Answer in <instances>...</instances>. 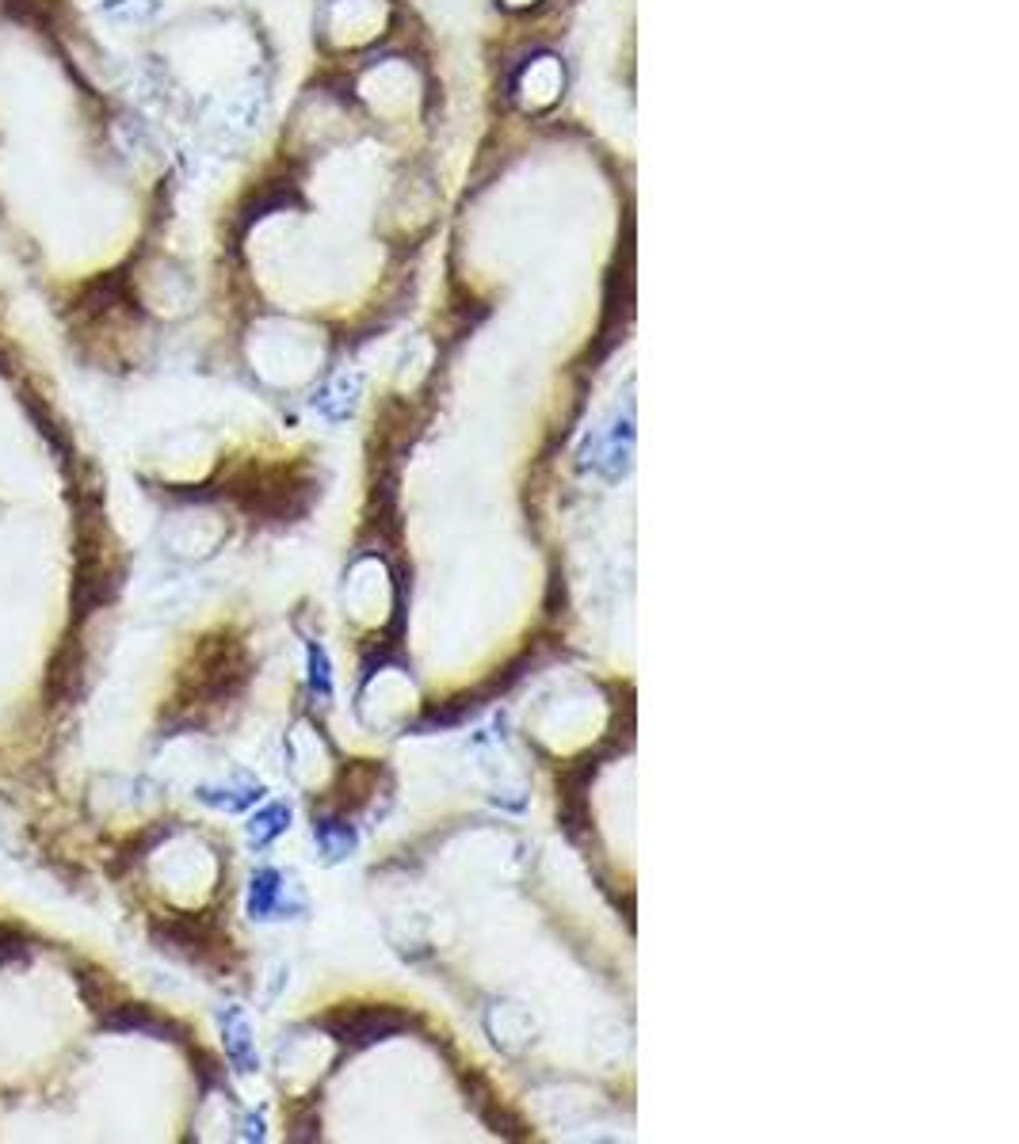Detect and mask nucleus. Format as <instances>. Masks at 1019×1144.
Instances as JSON below:
<instances>
[{"label":"nucleus","instance_id":"obj_1","mask_svg":"<svg viewBox=\"0 0 1019 1144\" xmlns=\"http://www.w3.org/2000/svg\"><path fill=\"white\" fill-rule=\"evenodd\" d=\"M248 683V652L234 638H210L195 660V679L187 687L192 702H180V710L192 706H218L229 702L241 687Z\"/></svg>","mask_w":1019,"mask_h":1144},{"label":"nucleus","instance_id":"obj_2","mask_svg":"<svg viewBox=\"0 0 1019 1144\" xmlns=\"http://www.w3.org/2000/svg\"><path fill=\"white\" fill-rule=\"evenodd\" d=\"M321 1026H325L336 1042L352 1045V1049H363V1045L386 1042L393 1034H405L409 1026H413V1015L390 1004H352V1007L329 1012L321 1018Z\"/></svg>","mask_w":1019,"mask_h":1144},{"label":"nucleus","instance_id":"obj_3","mask_svg":"<svg viewBox=\"0 0 1019 1144\" xmlns=\"http://www.w3.org/2000/svg\"><path fill=\"white\" fill-rule=\"evenodd\" d=\"M154 938L160 943V950L176 954L184 961L195 965H214L222 954H229V938L218 931V924L203 911V916H165L157 919Z\"/></svg>","mask_w":1019,"mask_h":1144},{"label":"nucleus","instance_id":"obj_4","mask_svg":"<svg viewBox=\"0 0 1019 1144\" xmlns=\"http://www.w3.org/2000/svg\"><path fill=\"white\" fill-rule=\"evenodd\" d=\"M100 1026L111 1034H146V1038H160V1042H184V1030L173 1023V1018L157 1015L154 1007H141V1004L104 1007Z\"/></svg>","mask_w":1019,"mask_h":1144},{"label":"nucleus","instance_id":"obj_5","mask_svg":"<svg viewBox=\"0 0 1019 1144\" xmlns=\"http://www.w3.org/2000/svg\"><path fill=\"white\" fill-rule=\"evenodd\" d=\"M123 588V569L119 565H107L104 558H92L88 565H80L77 572V584H74V606H77V619H85L88 611H100V606L111 603Z\"/></svg>","mask_w":1019,"mask_h":1144},{"label":"nucleus","instance_id":"obj_6","mask_svg":"<svg viewBox=\"0 0 1019 1144\" xmlns=\"http://www.w3.org/2000/svg\"><path fill=\"white\" fill-rule=\"evenodd\" d=\"M222 1034H226V1057L234 1061L237 1072H256V1068H261L253 1030H248L245 1015H241L237 1007H226V1012H222Z\"/></svg>","mask_w":1019,"mask_h":1144},{"label":"nucleus","instance_id":"obj_7","mask_svg":"<svg viewBox=\"0 0 1019 1144\" xmlns=\"http://www.w3.org/2000/svg\"><path fill=\"white\" fill-rule=\"evenodd\" d=\"M80 668H85V657H80V649H74V645L61 649V657L53 660V672H50V699L53 702H69V706H74L80 699V687H85V675H80Z\"/></svg>","mask_w":1019,"mask_h":1144},{"label":"nucleus","instance_id":"obj_8","mask_svg":"<svg viewBox=\"0 0 1019 1144\" xmlns=\"http://www.w3.org/2000/svg\"><path fill=\"white\" fill-rule=\"evenodd\" d=\"M283 911V878L280 870L264 866L248 885V916L253 919H275Z\"/></svg>","mask_w":1019,"mask_h":1144},{"label":"nucleus","instance_id":"obj_9","mask_svg":"<svg viewBox=\"0 0 1019 1144\" xmlns=\"http://www.w3.org/2000/svg\"><path fill=\"white\" fill-rule=\"evenodd\" d=\"M264 793L261 782H237V786H199V801L222 812H245L248 806H256Z\"/></svg>","mask_w":1019,"mask_h":1144},{"label":"nucleus","instance_id":"obj_10","mask_svg":"<svg viewBox=\"0 0 1019 1144\" xmlns=\"http://www.w3.org/2000/svg\"><path fill=\"white\" fill-rule=\"evenodd\" d=\"M287 825H291V809H287V806H280V801H275V806L261 809L253 820H248V839H253L256 847H267L275 836H283V832H287Z\"/></svg>","mask_w":1019,"mask_h":1144},{"label":"nucleus","instance_id":"obj_11","mask_svg":"<svg viewBox=\"0 0 1019 1144\" xmlns=\"http://www.w3.org/2000/svg\"><path fill=\"white\" fill-rule=\"evenodd\" d=\"M314 836H317V844L325 847L329 858H340V855H347L355 847V832L347 825H340V820H317Z\"/></svg>","mask_w":1019,"mask_h":1144},{"label":"nucleus","instance_id":"obj_12","mask_svg":"<svg viewBox=\"0 0 1019 1144\" xmlns=\"http://www.w3.org/2000/svg\"><path fill=\"white\" fill-rule=\"evenodd\" d=\"M23 961H31V938H23L16 927H0V969Z\"/></svg>","mask_w":1019,"mask_h":1144},{"label":"nucleus","instance_id":"obj_13","mask_svg":"<svg viewBox=\"0 0 1019 1144\" xmlns=\"http://www.w3.org/2000/svg\"><path fill=\"white\" fill-rule=\"evenodd\" d=\"M310 687L321 699H333V675H329V657L321 645H310Z\"/></svg>","mask_w":1019,"mask_h":1144},{"label":"nucleus","instance_id":"obj_14","mask_svg":"<svg viewBox=\"0 0 1019 1144\" xmlns=\"http://www.w3.org/2000/svg\"><path fill=\"white\" fill-rule=\"evenodd\" d=\"M111 992H115V985H111V980H104V973H80V996H85L88 999V1004H92L96 1007V1012H104V1007H107V996H111Z\"/></svg>","mask_w":1019,"mask_h":1144}]
</instances>
